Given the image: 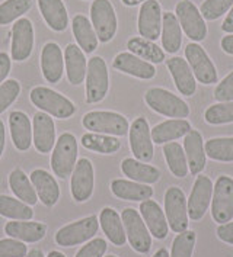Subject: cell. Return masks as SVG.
Instances as JSON below:
<instances>
[{
    "mask_svg": "<svg viewBox=\"0 0 233 257\" xmlns=\"http://www.w3.org/2000/svg\"><path fill=\"white\" fill-rule=\"evenodd\" d=\"M144 100L147 106L159 115L174 119H185L190 116V106L179 96L164 87H151L146 92Z\"/></svg>",
    "mask_w": 233,
    "mask_h": 257,
    "instance_id": "1",
    "label": "cell"
},
{
    "mask_svg": "<svg viewBox=\"0 0 233 257\" xmlns=\"http://www.w3.org/2000/svg\"><path fill=\"white\" fill-rule=\"evenodd\" d=\"M3 150H5V125L0 121V157L3 154Z\"/></svg>",
    "mask_w": 233,
    "mask_h": 257,
    "instance_id": "53",
    "label": "cell"
},
{
    "mask_svg": "<svg viewBox=\"0 0 233 257\" xmlns=\"http://www.w3.org/2000/svg\"><path fill=\"white\" fill-rule=\"evenodd\" d=\"M99 224H101L104 234L108 237V240L114 245L121 247L125 244L127 235H125V230H124L123 219L115 209L104 208L99 214Z\"/></svg>",
    "mask_w": 233,
    "mask_h": 257,
    "instance_id": "32",
    "label": "cell"
},
{
    "mask_svg": "<svg viewBox=\"0 0 233 257\" xmlns=\"http://www.w3.org/2000/svg\"><path fill=\"white\" fill-rule=\"evenodd\" d=\"M216 234L223 243H227L233 245V222H226V224H220L216 230Z\"/></svg>",
    "mask_w": 233,
    "mask_h": 257,
    "instance_id": "49",
    "label": "cell"
},
{
    "mask_svg": "<svg viewBox=\"0 0 233 257\" xmlns=\"http://www.w3.org/2000/svg\"><path fill=\"white\" fill-rule=\"evenodd\" d=\"M21 93V86L16 80H5L0 84V113L9 108Z\"/></svg>",
    "mask_w": 233,
    "mask_h": 257,
    "instance_id": "45",
    "label": "cell"
},
{
    "mask_svg": "<svg viewBox=\"0 0 233 257\" xmlns=\"http://www.w3.org/2000/svg\"><path fill=\"white\" fill-rule=\"evenodd\" d=\"M121 172L131 180L137 183H144V185H153L159 182L161 179L159 169L153 167L150 164L138 162L136 159H130V157L124 159L121 163Z\"/></svg>",
    "mask_w": 233,
    "mask_h": 257,
    "instance_id": "33",
    "label": "cell"
},
{
    "mask_svg": "<svg viewBox=\"0 0 233 257\" xmlns=\"http://www.w3.org/2000/svg\"><path fill=\"white\" fill-rule=\"evenodd\" d=\"M81 141H82V146L85 149L92 150V151L101 153V154H114L121 147V143L118 138L112 136H105V134H96V133L85 134Z\"/></svg>",
    "mask_w": 233,
    "mask_h": 257,
    "instance_id": "38",
    "label": "cell"
},
{
    "mask_svg": "<svg viewBox=\"0 0 233 257\" xmlns=\"http://www.w3.org/2000/svg\"><path fill=\"white\" fill-rule=\"evenodd\" d=\"M34 48V27L27 18H21L12 28V58L15 61H24Z\"/></svg>",
    "mask_w": 233,
    "mask_h": 257,
    "instance_id": "17",
    "label": "cell"
},
{
    "mask_svg": "<svg viewBox=\"0 0 233 257\" xmlns=\"http://www.w3.org/2000/svg\"><path fill=\"white\" fill-rule=\"evenodd\" d=\"M11 137L14 146L19 151H27L32 143V126L27 115L21 110H14L9 116Z\"/></svg>",
    "mask_w": 233,
    "mask_h": 257,
    "instance_id": "29",
    "label": "cell"
},
{
    "mask_svg": "<svg viewBox=\"0 0 233 257\" xmlns=\"http://www.w3.org/2000/svg\"><path fill=\"white\" fill-rule=\"evenodd\" d=\"M0 215L12 221H29L34 217V211L19 199L0 195Z\"/></svg>",
    "mask_w": 233,
    "mask_h": 257,
    "instance_id": "39",
    "label": "cell"
},
{
    "mask_svg": "<svg viewBox=\"0 0 233 257\" xmlns=\"http://www.w3.org/2000/svg\"><path fill=\"white\" fill-rule=\"evenodd\" d=\"M233 6V0H204L200 6V12L206 21H216L227 14Z\"/></svg>",
    "mask_w": 233,
    "mask_h": 257,
    "instance_id": "44",
    "label": "cell"
},
{
    "mask_svg": "<svg viewBox=\"0 0 233 257\" xmlns=\"http://www.w3.org/2000/svg\"><path fill=\"white\" fill-rule=\"evenodd\" d=\"M184 151H185L190 172L194 176L200 175L206 169L207 156L203 136L197 130H191L184 137Z\"/></svg>",
    "mask_w": 233,
    "mask_h": 257,
    "instance_id": "22",
    "label": "cell"
},
{
    "mask_svg": "<svg viewBox=\"0 0 233 257\" xmlns=\"http://www.w3.org/2000/svg\"><path fill=\"white\" fill-rule=\"evenodd\" d=\"M25 257H45V256H44V253H42L41 250H37V248H35V250H31Z\"/></svg>",
    "mask_w": 233,
    "mask_h": 257,
    "instance_id": "56",
    "label": "cell"
},
{
    "mask_svg": "<svg viewBox=\"0 0 233 257\" xmlns=\"http://www.w3.org/2000/svg\"><path fill=\"white\" fill-rule=\"evenodd\" d=\"M195 243H197V234L194 231L185 230L179 232L174 238L171 257H192Z\"/></svg>",
    "mask_w": 233,
    "mask_h": 257,
    "instance_id": "43",
    "label": "cell"
},
{
    "mask_svg": "<svg viewBox=\"0 0 233 257\" xmlns=\"http://www.w3.org/2000/svg\"><path fill=\"white\" fill-rule=\"evenodd\" d=\"M191 130V123L187 119H168L151 130V140L156 144H166L185 137Z\"/></svg>",
    "mask_w": 233,
    "mask_h": 257,
    "instance_id": "27",
    "label": "cell"
},
{
    "mask_svg": "<svg viewBox=\"0 0 233 257\" xmlns=\"http://www.w3.org/2000/svg\"><path fill=\"white\" fill-rule=\"evenodd\" d=\"M185 60L191 67L195 80H198L204 86L217 83L216 66L198 42H190L185 47Z\"/></svg>",
    "mask_w": 233,
    "mask_h": 257,
    "instance_id": "12",
    "label": "cell"
},
{
    "mask_svg": "<svg viewBox=\"0 0 233 257\" xmlns=\"http://www.w3.org/2000/svg\"><path fill=\"white\" fill-rule=\"evenodd\" d=\"M47 257H66L63 253H60V251H57V250H53V251H50L48 253V256Z\"/></svg>",
    "mask_w": 233,
    "mask_h": 257,
    "instance_id": "57",
    "label": "cell"
},
{
    "mask_svg": "<svg viewBox=\"0 0 233 257\" xmlns=\"http://www.w3.org/2000/svg\"><path fill=\"white\" fill-rule=\"evenodd\" d=\"M220 47L226 54L233 55V34H226L220 41Z\"/></svg>",
    "mask_w": 233,
    "mask_h": 257,
    "instance_id": "51",
    "label": "cell"
},
{
    "mask_svg": "<svg viewBox=\"0 0 233 257\" xmlns=\"http://www.w3.org/2000/svg\"><path fill=\"white\" fill-rule=\"evenodd\" d=\"M107 241L104 238H94L89 243H86L77 251L76 257H104L107 251Z\"/></svg>",
    "mask_w": 233,
    "mask_h": 257,
    "instance_id": "47",
    "label": "cell"
},
{
    "mask_svg": "<svg viewBox=\"0 0 233 257\" xmlns=\"http://www.w3.org/2000/svg\"><path fill=\"white\" fill-rule=\"evenodd\" d=\"M164 154L166 164H168V169L171 170V173L174 176L184 179L188 175V170H190L188 169V162H187L185 151H184L181 144L175 143V141L166 143L164 146Z\"/></svg>",
    "mask_w": 233,
    "mask_h": 257,
    "instance_id": "37",
    "label": "cell"
},
{
    "mask_svg": "<svg viewBox=\"0 0 233 257\" xmlns=\"http://www.w3.org/2000/svg\"><path fill=\"white\" fill-rule=\"evenodd\" d=\"M153 257H171V256H169V251H168L166 248H159V250L153 254Z\"/></svg>",
    "mask_w": 233,
    "mask_h": 257,
    "instance_id": "55",
    "label": "cell"
},
{
    "mask_svg": "<svg viewBox=\"0 0 233 257\" xmlns=\"http://www.w3.org/2000/svg\"><path fill=\"white\" fill-rule=\"evenodd\" d=\"M71 28H73V35L77 41L79 47L82 48L85 54H91L98 48V37L92 22H89V19L85 15H76L73 18L71 22Z\"/></svg>",
    "mask_w": 233,
    "mask_h": 257,
    "instance_id": "34",
    "label": "cell"
},
{
    "mask_svg": "<svg viewBox=\"0 0 233 257\" xmlns=\"http://www.w3.org/2000/svg\"><path fill=\"white\" fill-rule=\"evenodd\" d=\"M204 119L210 125H224L233 122V102H219L210 105L204 112Z\"/></svg>",
    "mask_w": 233,
    "mask_h": 257,
    "instance_id": "42",
    "label": "cell"
},
{
    "mask_svg": "<svg viewBox=\"0 0 233 257\" xmlns=\"http://www.w3.org/2000/svg\"><path fill=\"white\" fill-rule=\"evenodd\" d=\"M162 48L169 54H177L182 47V29L177 15L164 12L162 15Z\"/></svg>",
    "mask_w": 233,
    "mask_h": 257,
    "instance_id": "28",
    "label": "cell"
},
{
    "mask_svg": "<svg viewBox=\"0 0 233 257\" xmlns=\"http://www.w3.org/2000/svg\"><path fill=\"white\" fill-rule=\"evenodd\" d=\"M127 48L130 50L131 54L137 55L141 60L151 64H161L166 60L165 51L162 48H159V45H156L153 41L144 40L141 37L130 38L127 42Z\"/></svg>",
    "mask_w": 233,
    "mask_h": 257,
    "instance_id": "35",
    "label": "cell"
},
{
    "mask_svg": "<svg viewBox=\"0 0 233 257\" xmlns=\"http://www.w3.org/2000/svg\"><path fill=\"white\" fill-rule=\"evenodd\" d=\"M121 219L130 245L140 254L149 253L151 248V234L141 215L133 208H125L121 214Z\"/></svg>",
    "mask_w": 233,
    "mask_h": 257,
    "instance_id": "8",
    "label": "cell"
},
{
    "mask_svg": "<svg viewBox=\"0 0 233 257\" xmlns=\"http://www.w3.org/2000/svg\"><path fill=\"white\" fill-rule=\"evenodd\" d=\"M214 97L217 102H233V70L216 86Z\"/></svg>",
    "mask_w": 233,
    "mask_h": 257,
    "instance_id": "48",
    "label": "cell"
},
{
    "mask_svg": "<svg viewBox=\"0 0 233 257\" xmlns=\"http://www.w3.org/2000/svg\"><path fill=\"white\" fill-rule=\"evenodd\" d=\"M91 19L96 37L101 42H110L115 37L118 21L110 0H94L91 6Z\"/></svg>",
    "mask_w": 233,
    "mask_h": 257,
    "instance_id": "10",
    "label": "cell"
},
{
    "mask_svg": "<svg viewBox=\"0 0 233 257\" xmlns=\"http://www.w3.org/2000/svg\"><path fill=\"white\" fill-rule=\"evenodd\" d=\"M175 15L178 18L181 29L184 34L194 42H201L206 40L208 29L206 19L191 0H181L175 6Z\"/></svg>",
    "mask_w": 233,
    "mask_h": 257,
    "instance_id": "5",
    "label": "cell"
},
{
    "mask_svg": "<svg viewBox=\"0 0 233 257\" xmlns=\"http://www.w3.org/2000/svg\"><path fill=\"white\" fill-rule=\"evenodd\" d=\"M82 123L92 133L112 137H123L130 130L127 118L111 110H92L83 116Z\"/></svg>",
    "mask_w": 233,
    "mask_h": 257,
    "instance_id": "2",
    "label": "cell"
},
{
    "mask_svg": "<svg viewBox=\"0 0 233 257\" xmlns=\"http://www.w3.org/2000/svg\"><path fill=\"white\" fill-rule=\"evenodd\" d=\"M31 183L34 185L35 192L45 206H54L60 199V188L55 182V179L48 172L37 169L29 176Z\"/></svg>",
    "mask_w": 233,
    "mask_h": 257,
    "instance_id": "24",
    "label": "cell"
},
{
    "mask_svg": "<svg viewBox=\"0 0 233 257\" xmlns=\"http://www.w3.org/2000/svg\"><path fill=\"white\" fill-rule=\"evenodd\" d=\"M111 192L124 201H134V202H143L151 199L153 196V188L144 183H137L134 180H124V179H115L111 183Z\"/></svg>",
    "mask_w": 233,
    "mask_h": 257,
    "instance_id": "25",
    "label": "cell"
},
{
    "mask_svg": "<svg viewBox=\"0 0 233 257\" xmlns=\"http://www.w3.org/2000/svg\"><path fill=\"white\" fill-rule=\"evenodd\" d=\"M166 67L169 70L178 92L184 96H192L197 90V81L190 64L182 57H172L166 60Z\"/></svg>",
    "mask_w": 233,
    "mask_h": 257,
    "instance_id": "20",
    "label": "cell"
},
{
    "mask_svg": "<svg viewBox=\"0 0 233 257\" xmlns=\"http://www.w3.org/2000/svg\"><path fill=\"white\" fill-rule=\"evenodd\" d=\"M206 156L216 162H233V137L210 138L204 144Z\"/></svg>",
    "mask_w": 233,
    "mask_h": 257,
    "instance_id": "40",
    "label": "cell"
},
{
    "mask_svg": "<svg viewBox=\"0 0 233 257\" xmlns=\"http://www.w3.org/2000/svg\"><path fill=\"white\" fill-rule=\"evenodd\" d=\"M5 232L15 240L25 243H37L45 237L47 227L41 222L11 221L5 225Z\"/></svg>",
    "mask_w": 233,
    "mask_h": 257,
    "instance_id": "26",
    "label": "cell"
},
{
    "mask_svg": "<svg viewBox=\"0 0 233 257\" xmlns=\"http://www.w3.org/2000/svg\"><path fill=\"white\" fill-rule=\"evenodd\" d=\"M130 136V149L134 154L136 160L143 163H150L153 160V140L151 130L146 118H136L128 130Z\"/></svg>",
    "mask_w": 233,
    "mask_h": 257,
    "instance_id": "13",
    "label": "cell"
},
{
    "mask_svg": "<svg viewBox=\"0 0 233 257\" xmlns=\"http://www.w3.org/2000/svg\"><path fill=\"white\" fill-rule=\"evenodd\" d=\"M221 31L226 34H233V6L230 8L229 14L226 15V18L221 24Z\"/></svg>",
    "mask_w": 233,
    "mask_h": 257,
    "instance_id": "52",
    "label": "cell"
},
{
    "mask_svg": "<svg viewBox=\"0 0 233 257\" xmlns=\"http://www.w3.org/2000/svg\"><path fill=\"white\" fill-rule=\"evenodd\" d=\"M29 97L37 108L60 119H67L76 112V106L73 102H70L67 97L48 87H42V86L34 87L31 90Z\"/></svg>",
    "mask_w": 233,
    "mask_h": 257,
    "instance_id": "3",
    "label": "cell"
},
{
    "mask_svg": "<svg viewBox=\"0 0 233 257\" xmlns=\"http://www.w3.org/2000/svg\"><path fill=\"white\" fill-rule=\"evenodd\" d=\"M213 182L206 175H197V179L194 182L190 198L187 199L188 203V217L192 221H200L203 219L206 212L208 211V206L211 205L213 198Z\"/></svg>",
    "mask_w": 233,
    "mask_h": 257,
    "instance_id": "14",
    "label": "cell"
},
{
    "mask_svg": "<svg viewBox=\"0 0 233 257\" xmlns=\"http://www.w3.org/2000/svg\"><path fill=\"white\" fill-rule=\"evenodd\" d=\"M211 217L219 224L230 222L233 218V179L230 176L217 177L213 198H211Z\"/></svg>",
    "mask_w": 233,
    "mask_h": 257,
    "instance_id": "9",
    "label": "cell"
},
{
    "mask_svg": "<svg viewBox=\"0 0 233 257\" xmlns=\"http://www.w3.org/2000/svg\"><path fill=\"white\" fill-rule=\"evenodd\" d=\"M125 6H137V5H140V3H144V2H147V0H121Z\"/></svg>",
    "mask_w": 233,
    "mask_h": 257,
    "instance_id": "54",
    "label": "cell"
},
{
    "mask_svg": "<svg viewBox=\"0 0 233 257\" xmlns=\"http://www.w3.org/2000/svg\"><path fill=\"white\" fill-rule=\"evenodd\" d=\"M110 89L108 67L102 57H92L86 71V102L98 103L105 99Z\"/></svg>",
    "mask_w": 233,
    "mask_h": 257,
    "instance_id": "6",
    "label": "cell"
},
{
    "mask_svg": "<svg viewBox=\"0 0 233 257\" xmlns=\"http://www.w3.org/2000/svg\"><path fill=\"white\" fill-rule=\"evenodd\" d=\"M28 248L25 244L15 238L0 240V257H25Z\"/></svg>",
    "mask_w": 233,
    "mask_h": 257,
    "instance_id": "46",
    "label": "cell"
},
{
    "mask_svg": "<svg viewBox=\"0 0 233 257\" xmlns=\"http://www.w3.org/2000/svg\"><path fill=\"white\" fill-rule=\"evenodd\" d=\"M98 228H99V219L96 218V215L83 218L76 222L67 224L57 231L55 243L63 247L79 245L85 241H89L98 232Z\"/></svg>",
    "mask_w": 233,
    "mask_h": 257,
    "instance_id": "11",
    "label": "cell"
},
{
    "mask_svg": "<svg viewBox=\"0 0 233 257\" xmlns=\"http://www.w3.org/2000/svg\"><path fill=\"white\" fill-rule=\"evenodd\" d=\"M32 141L41 154H48L55 146V126L48 113L37 112L32 122Z\"/></svg>",
    "mask_w": 233,
    "mask_h": 257,
    "instance_id": "18",
    "label": "cell"
},
{
    "mask_svg": "<svg viewBox=\"0 0 233 257\" xmlns=\"http://www.w3.org/2000/svg\"><path fill=\"white\" fill-rule=\"evenodd\" d=\"M9 186L19 201L27 205H35L38 202V195L35 192L34 185L21 169H15L9 175Z\"/></svg>",
    "mask_w": 233,
    "mask_h": 257,
    "instance_id": "36",
    "label": "cell"
},
{
    "mask_svg": "<svg viewBox=\"0 0 233 257\" xmlns=\"http://www.w3.org/2000/svg\"><path fill=\"white\" fill-rule=\"evenodd\" d=\"M64 55L61 48L55 42H48L44 45L41 53V70L44 79L48 83H58L63 76Z\"/></svg>",
    "mask_w": 233,
    "mask_h": 257,
    "instance_id": "23",
    "label": "cell"
},
{
    "mask_svg": "<svg viewBox=\"0 0 233 257\" xmlns=\"http://www.w3.org/2000/svg\"><path fill=\"white\" fill-rule=\"evenodd\" d=\"M11 71V57L6 53H0V84L6 80Z\"/></svg>",
    "mask_w": 233,
    "mask_h": 257,
    "instance_id": "50",
    "label": "cell"
},
{
    "mask_svg": "<svg viewBox=\"0 0 233 257\" xmlns=\"http://www.w3.org/2000/svg\"><path fill=\"white\" fill-rule=\"evenodd\" d=\"M77 160V141L73 134L64 133L55 141L51 156V167L55 176L67 179L73 173Z\"/></svg>",
    "mask_w": 233,
    "mask_h": 257,
    "instance_id": "4",
    "label": "cell"
},
{
    "mask_svg": "<svg viewBox=\"0 0 233 257\" xmlns=\"http://www.w3.org/2000/svg\"><path fill=\"white\" fill-rule=\"evenodd\" d=\"M184 190L178 186L168 188L165 193V215L168 219L169 228L175 232L188 230V203Z\"/></svg>",
    "mask_w": 233,
    "mask_h": 257,
    "instance_id": "7",
    "label": "cell"
},
{
    "mask_svg": "<svg viewBox=\"0 0 233 257\" xmlns=\"http://www.w3.org/2000/svg\"><path fill=\"white\" fill-rule=\"evenodd\" d=\"M112 66L118 71L141 80H150L156 76V67L151 63H147L131 53H120L115 55Z\"/></svg>",
    "mask_w": 233,
    "mask_h": 257,
    "instance_id": "21",
    "label": "cell"
},
{
    "mask_svg": "<svg viewBox=\"0 0 233 257\" xmlns=\"http://www.w3.org/2000/svg\"><path fill=\"white\" fill-rule=\"evenodd\" d=\"M107 257H117V256H114V254H110V256H107Z\"/></svg>",
    "mask_w": 233,
    "mask_h": 257,
    "instance_id": "58",
    "label": "cell"
},
{
    "mask_svg": "<svg viewBox=\"0 0 233 257\" xmlns=\"http://www.w3.org/2000/svg\"><path fill=\"white\" fill-rule=\"evenodd\" d=\"M162 6L158 0H147L141 3L137 19V29L141 38L149 41L159 40L162 32Z\"/></svg>",
    "mask_w": 233,
    "mask_h": 257,
    "instance_id": "16",
    "label": "cell"
},
{
    "mask_svg": "<svg viewBox=\"0 0 233 257\" xmlns=\"http://www.w3.org/2000/svg\"><path fill=\"white\" fill-rule=\"evenodd\" d=\"M64 63L67 79L71 84L79 86L83 83L88 71V61L85 58V53L74 44H69L64 51Z\"/></svg>",
    "mask_w": 233,
    "mask_h": 257,
    "instance_id": "31",
    "label": "cell"
},
{
    "mask_svg": "<svg viewBox=\"0 0 233 257\" xmlns=\"http://www.w3.org/2000/svg\"><path fill=\"white\" fill-rule=\"evenodd\" d=\"M70 190L71 196L76 202H86L91 199L95 188V172L89 159H81L76 163L74 170L71 173Z\"/></svg>",
    "mask_w": 233,
    "mask_h": 257,
    "instance_id": "15",
    "label": "cell"
},
{
    "mask_svg": "<svg viewBox=\"0 0 233 257\" xmlns=\"http://www.w3.org/2000/svg\"><path fill=\"white\" fill-rule=\"evenodd\" d=\"M140 215L143 218L147 230L158 240H165L169 234V224L165 215V211L159 203L153 199H147L140 203Z\"/></svg>",
    "mask_w": 233,
    "mask_h": 257,
    "instance_id": "19",
    "label": "cell"
},
{
    "mask_svg": "<svg viewBox=\"0 0 233 257\" xmlns=\"http://www.w3.org/2000/svg\"><path fill=\"white\" fill-rule=\"evenodd\" d=\"M31 0H5L0 5V25H8L15 22L31 9Z\"/></svg>",
    "mask_w": 233,
    "mask_h": 257,
    "instance_id": "41",
    "label": "cell"
},
{
    "mask_svg": "<svg viewBox=\"0 0 233 257\" xmlns=\"http://www.w3.org/2000/svg\"><path fill=\"white\" fill-rule=\"evenodd\" d=\"M38 8L47 25L55 32H63L69 25V16L63 0H38Z\"/></svg>",
    "mask_w": 233,
    "mask_h": 257,
    "instance_id": "30",
    "label": "cell"
}]
</instances>
